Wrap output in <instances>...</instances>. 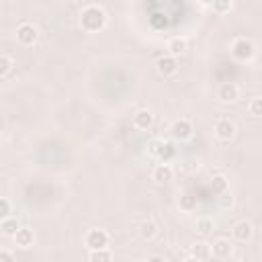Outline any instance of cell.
Wrapping results in <instances>:
<instances>
[{
    "instance_id": "1",
    "label": "cell",
    "mask_w": 262,
    "mask_h": 262,
    "mask_svg": "<svg viewBox=\"0 0 262 262\" xmlns=\"http://www.w3.org/2000/svg\"><path fill=\"white\" fill-rule=\"evenodd\" d=\"M80 27L86 33L102 31L106 27V12H104V8H100L96 4H90V6L82 8V12H80Z\"/></svg>"
},
{
    "instance_id": "2",
    "label": "cell",
    "mask_w": 262,
    "mask_h": 262,
    "mask_svg": "<svg viewBox=\"0 0 262 262\" xmlns=\"http://www.w3.org/2000/svg\"><path fill=\"white\" fill-rule=\"evenodd\" d=\"M254 53H256V45H254L250 39H246V37H239V39H235V41L231 43V55H233L235 59H239V61L252 59Z\"/></svg>"
},
{
    "instance_id": "3",
    "label": "cell",
    "mask_w": 262,
    "mask_h": 262,
    "mask_svg": "<svg viewBox=\"0 0 262 262\" xmlns=\"http://www.w3.org/2000/svg\"><path fill=\"white\" fill-rule=\"evenodd\" d=\"M39 39V29L33 25V23H20L16 27V41L25 47H31L35 45Z\"/></svg>"
},
{
    "instance_id": "4",
    "label": "cell",
    "mask_w": 262,
    "mask_h": 262,
    "mask_svg": "<svg viewBox=\"0 0 262 262\" xmlns=\"http://www.w3.org/2000/svg\"><path fill=\"white\" fill-rule=\"evenodd\" d=\"M108 233L104 231V229H100V227H94V229H90L88 233H86V237H84V244H86V248L88 250H100V248H106L108 246Z\"/></svg>"
},
{
    "instance_id": "5",
    "label": "cell",
    "mask_w": 262,
    "mask_h": 262,
    "mask_svg": "<svg viewBox=\"0 0 262 262\" xmlns=\"http://www.w3.org/2000/svg\"><path fill=\"white\" fill-rule=\"evenodd\" d=\"M156 70H158L164 78L174 76V74L178 72V59H176L174 55L166 53V55H162V57H158V59H156Z\"/></svg>"
},
{
    "instance_id": "6",
    "label": "cell",
    "mask_w": 262,
    "mask_h": 262,
    "mask_svg": "<svg viewBox=\"0 0 262 262\" xmlns=\"http://www.w3.org/2000/svg\"><path fill=\"white\" fill-rule=\"evenodd\" d=\"M149 154L156 156L160 162H168L172 156H174V149L170 143L162 141V139H151L149 141Z\"/></svg>"
},
{
    "instance_id": "7",
    "label": "cell",
    "mask_w": 262,
    "mask_h": 262,
    "mask_svg": "<svg viewBox=\"0 0 262 262\" xmlns=\"http://www.w3.org/2000/svg\"><path fill=\"white\" fill-rule=\"evenodd\" d=\"M233 254V244L227 237H219L211 244V256L217 260H227Z\"/></svg>"
},
{
    "instance_id": "8",
    "label": "cell",
    "mask_w": 262,
    "mask_h": 262,
    "mask_svg": "<svg viewBox=\"0 0 262 262\" xmlns=\"http://www.w3.org/2000/svg\"><path fill=\"white\" fill-rule=\"evenodd\" d=\"M170 131H172V137H174V139L186 141V139L192 137V123H190L188 119H178V121L172 123Z\"/></svg>"
},
{
    "instance_id": "9",
    "label": "cell",
    "mask_w": 262,
    "mask_h": 262,
    "mask_svg": "<svg viewBox=\"0 0 262 262\" xmlns=\"http://www.w3.org/2000/svg\"><path fill=\"white\" fill-rule=\"evenodd\" d=\"M231 235H233V239H237V242H250L252 235H254V227H252L250 221L242 219V221H237V223L231 227Z\"/></svg>"
},
{
    "instance_id": "10",
    "label": "cell",
    "mask_w": 262,
    "mask_h": 262,
    "mask_svg": "<svg viewBox=\"0 0 262 262\" xmlns=\"http://www.w3.org/2000/svg\"><path fill=\"white\" fill-rule=\"evenodd\" d=\"M217 98L221 102H235L239 98V88L233 84V82H223L219 88H217Z\"/></svg>"
},
{
    "instance_id": "11",
    "label": "cell",
    "mask_w": 262,
    "mask_h": 262,
    "mask_svg": "<svg viewBox=\"0 0 262 262\" xmlns=\"http://www.w3.org/2000/svg\"><path fill=\"white\" fill-rule=\"evenodd\" d=\"M151 125H154V113H151L149 108H139V111L133 115V127H135V129L147 131Z\"/></svg>"
},
{
    "instance_id": "12",
    "label": "cell",
    "mask_w": 262,
    "mask_h": 262,
    "mask_svg": "<svg viewBox=\"0 0 262 262\" xmlns=\"http://www.w3.org/2000/svg\"><path fill=\"white\" fill-rule=\"evenodd\" d=\"M233 135H235V125H233L229 119L217 121V125H215V137H217V139L229 141V139H233Z\"/></svg>"
},
{
    "instance_id": "13",
    "label": "cell",
    "mask_w": 262,
    "mask_h": 262,
    "mask_svg": "<svg viewBox=\"0 0 262 262\" xmlns=\"http://www.w3.org/2000/svg\"><path fill=\"white\" fill-rule=\"evenodd\" d=\"M154 180L158 182V184H166V182H170L172 178H174V170H172V166L168 164V162H160L156 168H154Z\"/></svg>"
},
{
    "instance_id": "14",
    "label": "cell",
    "mask_w": 262,
    "mask_h": 262,
    "mask_svg": "<svg viewBox=\"0 0 262 262\" xmlns=\"http://www.w3.org/2000/svg\"><path fill=\"white\" fill-rule=\"evenodd\" d=\"M12 237H14V244H16L18 248H23V250H27V248H31V246L35 244V233H33V229H29V227H18Z\"/></svg>"
},
{
    "instance_id": "15",
    "label": "cell",
    "mask_w": 262,
    "mask_h": 262,
    "mask_svg": "<svg viewBox=\"0 0 262 262\" xmlns=\"http://www.w3.org/2000/svg\"><path fill=\"white\" fill-rule=\"evenodd\" d=\"M137 233H139V237H141V239L149 242V239H154V237H156V233H158V225H156L151 219H145V221H141V223H139Z\"/></svg>"
},
{
    "instance_id": "16",
    "label": "cell",
    "mask_w": 262,
    "mask_h": 262,
    "mask_svg": "<svg viewBox=\"0 0 262 262\" xmlns=\"http://www.w3.org/2000/svg\"><path fill=\"white\" fill-rule=\"evenodd\" d=\"M190 258H194V260H209V258H211V244H207V242H196V244H192V248H190Z\"/></svg>"
},
{
    "instance_id": "17",
    "label": "cell",
    "mask_w": 262,
    "mask_h": 262,
    "mask_svg": "<svg viewBox=\"0 0 262 262\" xmlns=\"http://www.w3.org/2000/svg\"><path fill=\"white\" fill-rule=\"evenodd\" d=\"M166 49H168V53H170V55H174V57H180L182 53H186L188 45H186V41H184L182 37H172V39L168 41Z\"/></svg>"
},
{
    "instance_id": "18",
    "label": "cell",
    "mask_w": 262,
    "mask_h": 262,
    "mask_svg": "<svg viewBox=\"0 0 262 262\" xmlns=\"http://www.w3.org/2000/svg\"><path fill=\"white\" fill-rule=\"evenodd\" d=\"M111 258H113V254H111L106 248L90 250V254H88V260H90V262H108Z\"/></svg>"
},
{
    "instance_id": "19",
    "label": "cell",
    "mask_w": 262,
    "mask_h": 262,
    "mask_svg": "<svg viewBox=\"0 0 262 262\" xmlns=\"http://www.w3.org/2000/svg\"><path fill=\"white\" fill-rule=\"evenodd\" d=\"M227 178L225 176H221V174H217V176H213V180H211V188H213V192L215 194H221V192H225L227 190Z\"/></svg>"
},
{
    "instance_id": "20",
    "label": "cell",
    "mask_w": 262,
    "mask_h": 262,
    "mask_svg": "<svg viewBox=\"0 0 262 262\" xmlns=\"http://www.w3.org/2000/svg\"><path fill=\"white\" fill-rule=\"evenodd\" d=\"M0 225H2V231H4L6 235H14V233H16V229L20 227V225H18V221H16L14 217H6V219H2V221H0Z\"/></svg>"
},
{
    "instance_id": "21",
    "label": "cell",
    "mask_w": 262,
    "mask_h": 262,
    "mask_svg": "<svg viewBox=\"0 0 262 262\" xmlns=\"http://www.w3.org/2000/svg\"><path fill=\"white\" fill-rule=\"evenodd\" d=\"M180 209L182 211H194L196 209V196L194 194H190V192H186L184 196H180Z\"/></svg>"
},
{
    "instance_id": "22",
    "label": "cell",
    "mask_w": 262,
    "mask_h": 262,
    "mask_svg": "<svg viewBox=\"0 0 262 262\" xmlns=\"http://www.w3.org/2000/svg\"><path fill=\"white\" fill-rule=\"evenodd\" d=\"M231 0H213L211 2V6H213V10L217 12V14H227L229 10H231Z\"/></svg>"
},
{
    "instance_id": "23",
    "label": "cell",
    "mask_w": 262,
    "mask_h": 262,
    "mask_svg": "<svg viewBox=\"0 0 262 262\" xmlns=\"http://www.w3.org/2000/svg\"><path fill=\"white\" fill-rule=\"evenodd\" d=\"M248 111H250V115L252 117H262V98L260 96H254L252 100H250V104H248Z\"/></svg>"
},
{
    "instance_id": "24",
    "label": "cell",
    "mask_w": 262,
    "mask_h": 262,
    "mask_svg": "<svg viewBox=\"0 0 262 262\" xmlns=\"http://www.w3.org/2000/svg\"><path fill=\"white\" fill-rule=\"evenodd\" d=\"M196 231L203 233V235L211 233V231H213V219H209V217H201V219L196 221Z\"/></svg>"
},
{
    "instance_id": "25",
    "label": "cell",
    "mask_w": 262,
    "mask_h": 262,
    "mask_svg": "<svg viewBox=\"0 0 262 262\" xmlns=\"http://www.w3.org/2000/svg\"><path fill=\"white\" fill-rule=\"evenodd\" d=\"M12 70V59L8 55H0V78H4Z\"/></svg>"
},
{
    "instance_id": "26",
    "label": "cell",
    "mask_w": 262,
    "mask_h": 262,
    "mask_svg": "<svg viewBox=\"0 0 262 262\" xmlns=\"http://www.w3.org/2000/svg\"><path fill=\"white\" fill-rule=\"evenodd\" d=\"M10 213H12L10 201H8V199H0V221L6 219V217H10Z\"/></svg>"
},
{
    "instance_id": "27",
    "label": "cell",
    "mask_w": 262,
    "mask_h": 262,
    "mask_svg": "<svg viewBox=\"0 0 262 262\" xmlns=\"http://www.w3.org/2000/svg\"><path fill=\"white\" fill-rule=\"evenodd\" d=\"M217 196H219V207H221V209H229V207L233 205V196H231L227 190L221 192V194H217Z\"/></svg>"
},
{
    "instance_id": "28",
    "label": "cell",
    "mask_w": 262,
    "mask_h": 262,
    "mask_svg": "<svg viewBox=\"0 0 262 262\" xmlns=\"http://www.w3.org/2000/svg\"><path fill=\"white\" fill-rule=\"evenodd\" d=\"M12 260H14L12 252H8V250H0V262H12Z\"/></svg>"
},
{
    "instance_id": "29",
    "label": "cell",
    "mask_w": 262,
    "mask_h": 262,
    "mask_svg": "<svg viewBox=\"0 0 262 262\" xmlns=\"http://www.w3.org/2000/svg\"><path fill=\"white\" fill-rule=\"evenodd\" d=\"M201 2H203V4H211L213 0H201Z\"/></svg>"
}]
</instances>
